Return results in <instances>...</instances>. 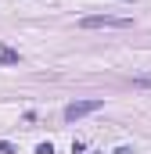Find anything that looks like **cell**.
<instances>
[{"label":"cell","mask_w":151,"mask_h":154,"mask_svg":"<svg viewBox=\"0 0 151 154\" xmlns=\"http://www.w3.org/2000/svg\"><path fill=\"white\" fill-rule=\"evenodd\" d=\"M79 29H130V18H119V14H86V18H79Z\"/></svg>","instance_id":"obj_1"},{"label":"cell","mask_w":151,"mask_h":154,"mask_svg":"<svg viewBox=\"0 0 151 154\" xmlns=\"http://www.w3.org/2000/svg\"><path fill=\"white\" fill-rule=\"evenodd\" d=\"M97 108H101V100H76V104H69V108H65V122L86 118V115H94Z\"/></svg>","instance_id":"obj_2"},{"label":"cell","mask_w":151,"mask_h":154,"mask_svg":"<svg viewBox=\"0 0 151 154\" xmlns=\"http://www.w3.org/2000/svg\"><path fill=\"white\" fill-rule=\"evenodd\" d=\"M133 86H140V90H148V86H151V75H137V79H133Z\"/></svg>","instance_id":"obj_3"},{"label":"cell","mask_w":151,"mask_h":154,"mask_svg":"<svg viewBox=\"0 0 151 154\" xmlns=\"http://www.w3.org/2000/svg\"><path fill=\"white\" fill-rule=\"evenodd\" d=\"M0 61H4V65H11V61H18V54H14V50H4V54H0Z\"/></svg>","instance_id":"obj_4"},{"label":"cell","mask_w":151,"mask_h":154,"mask_svg":"<svg viewBox=\"0 0 151 154\" xmlns=\"http://www.w3.org/2000/svg\"><path fill=\"white\" fill-rule=\"evenodd\" d=\"M0 154H18V151H14V143H7V140H0Z\"/></svg>","instance_id":"obj_5"},{"label":"cell","mask_w":151,"mask_h":154,"mask_svg":"<svg viewBox=\"0 0 151 154\" xmlns=\"http://www.w3.org/2000/svg\"><path fill=\"white\" fill-rule=\"evenodd\" d=\"M36 154H54V147H50V143H40V147H36Z\"/></svg>","instance_id":"obj_6"}]
</instances>
